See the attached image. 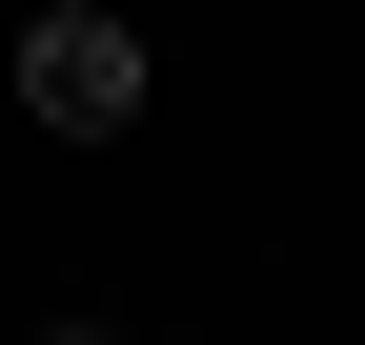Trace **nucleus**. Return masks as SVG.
I'll list each match as a JSON object with an SVG mask.
<instances>
[{"instance_id":"obj_2","label":"nucleus","mask_w":365,"mask_h":345,"mask_svg":"<svg viewBox=\"0 0 365 345\" xmlns=\"http://www.w3.org/2000/svg\"><path fill=\"white\" fill-rule=\"evenodd\" d=\"M61 345H102V325H61Z\"/></svg>"},{"instance_id":"obj_1","label":"nucleus","mask_w":365,"mask_h":345,"mask_svg":"<svg viewBox=\"0 0 365 345\" xmlns=\"http://www.w3.org/2000/svg\"><path fill=\"white\" fill-rule=\"evenodd\" d=\"M21 102H41V122H81V143H102V122H143V21L41 0V21H21Z\"/></svg>"}]
</instances>
